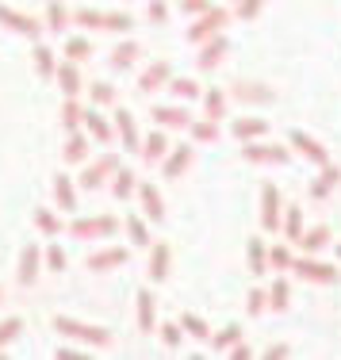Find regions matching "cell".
<instances>
[{
    "mask_svg": "<svg viewBox=\"0 0 341 360\" xmlns=\"http://www.w3.org/2000/svg\"><path fill=\"white\" fill-rule=\"evenodd\" d=\"M261 8V0H242V8H238V15H245V20H250L253 12H257Z\"/></svg>",
    "mask_w": 341,
    "mask_h": 360,
    "instance_id": "obj_50",
    "label": "cell"
},
{
    "mask_svg": "<svg viewBox=\"0 0 341 360\" xmlns=\"http://www.w3.org/2000/svg\"><path fill=\"white\" fill-rule=\"evenodd\" d=\"M295 272H300L303 280H319V284H334L337 272L330 269V264H314V261H295Z\"/></svg>",
    "mask_w": 341,
    "mask_h": 360,
    "instance_id": "obj_2",
    "label": "cell"
},
{
    "mask_svg": "<svg viewBox=\"0 0 341 360\" xmlns=\"http://www.w3.org/2000/svg\"><path fill=\"white\" fill-rule=\"evenodd\" d=\"M223 50H226V39H215V42H211V46L200 54V65H203V70H211V65L219 62V54H223Z\"/></svg>",
    "mask_w": 341,
    "mask_h": 360,
    "instance_id": "obj_28",
    "label": "cell"
},
{
    "mask_svg": "<svg viewBox=\"0 0 341 360\" xmlns=\"http://www.w3.org/2000/svg\"><path fill=\"white\" fill-rule=\"evenodd\" d=\"M77 238H92V234H115V219H96V222H73Z\"/></svg>",
    "mask_w": 341,
    "mask_h": 360,
    "instance_id": "obj_7",
    "label": "cell"
},
{
    "mask_svg": "<svg viewBox=\"0 0 341 360\" xmlns=\"http://www.w3.org/2000/svg\"><path fill=\"white\" fill-rule=\"evenodd\" d=\"M337 257H341V245H337Z\"/></svg>",
    "mask_w": 341,
    "mask_h": 360,
    "instance_id": "obj_55",
    "label": "cell"
},
{
    "mask_svg": "<svg viewBox=\"0 0 341 360\" xmlns=\"http://www.w3.org/2000/svg\"><path fill=\"white\" fill-rule=\"evenodd\" d=\"M300 230H303V215H300V211H288V238H300Z\"/></svg>",
    "mask_w": 341,
    "mask_h": 360,
    "instance_id": "obj_46",
    "label": "cell"
},
{
    "mask_svg": "<svg viewBox=\"0 0 341 360\" xmlns=\"http://www.w3.org/2000/svg\"><path fill=\"white\" fill-rule=\"evenodd\" d=\"M188 161H192V146H176V153L165 161V176H176Z\"/></svg>",
    "mask_w": 341,
    "mask_h": 360,
    "instance_id": "obj_19",
    "label": "cell"
},
{
    "mask_svg": "<svg viewBox=\"0 0 341 360\" xmlns=\"http://www.w3.org/2000/svg\"><path fill=\"white\" fill-rule=\"evenodd\" d=\"M54 192H58V203H62V211H73V180L70 176H58L54 180Z\"/></svg>",
    "mask_w": 341,
    "mask_h": 360,
    "instance_id": "obj_20",
    "label": "cell"
},
{
    "mask_svg": "<svg viewBox=\"0 0 341 360\" xmlns=\"http://www.w3.org/2000/svg\"><path fill=\"white\" fill-rule=\"evenodd\" d=\"M207 8V0H184V12H203Z\"/></svg>",
    "mask_w": 341,
    "mask_h": 360,
    "instance_id": "obj_53",
    "label": "cell"
},
{
    "mask_svg": "<svg viewBox=\"0 0 341 360\" xmlns=\"http://www.w3.org/2000/svg\"><path fill=\"white\" fill-rule=\"evenodd\" d=\"M127 261V250H104V253H96L89 261V269L92 272H104V269H115V264H123Z\"/></svg>",
    "mask_w": 341,
    "mask_h": 360,
    "instance_id": "obj_11",
    "label": "cell"
},
{
    "mask_svg": "<svg viewBox=\"0 0 341 360\" xmlns=\"http://www.w3.org/2000/svg\"><path fill=\"white\" fill-rule=\"evenodd\" d=\"M46 264H50L54 272H62V269H65V253L58 250V245H50V250H46Z\"/></svg>",
    "mask_w": 341,
    "mask_h": 360,
    "instance_id": "obj_45",
    "label": "cell"
},
{
    "mask_svg": "<svg viewBox=\"0 0 341 360\" xmlns=\"http://www.w3.org/2000/svg\"><path fill=\"white\" fill-rule=\"evenodd\" d=\"M261 307H265V295L253 291V295H250V314H261Z\"/></svg>",
    "mask_w": 341,
    "mask_h": 360,
    "instance_id": "obj_51",
    "label": "cell"
},
{
    "mask_svg": "<svg viewBox=\"0 0 341 360\" xmlns=\"http://www.w3.org/2000/svg\"><path fill=\"white\" fill-rule=\"evenodd\" d=\"M81 123L92 131V139H96V142H112V123H108V119L100 115V111H84Z\"/></svg>",
    "mask_w": 341,
    "mask_h": 360,
    "instance_id": "obj_5",
    "label": "cell"
},
{
    "mask_svg": "<svg viewBox=\"0 0 341 360\" xmlns=\"http://www.w3.org/2000/svg\"><path fill=\"white\" fill-rule=\"evenodd\" d=\"M272 307H276V311H284V307H288V284H284V280L272 284Z\"/></svg>",
    "mask_w": 341,
    "mask_h": 360,
    "instance_id": "obj_43",
    "label": "cell"
},
{
    "mask_svg": "<svg viewBox=\"0 0 341 360\" xmlns=\"http://www.w3.org/2000/svg\"><path fill=\"white\" fill-rule=\"evenodd\" d=\"M161 341H165L169 349H176V345H181V326H173V322H169L165 330H161Z\"/></svg>",
    "mask_w": 341,
    "mask_h": 360,
    "instance_id": "obj_44",
    "label": "cell"
},
{
    "mask_svg": "<svg viewBox=\"0 0 341 360\" xmlns=\"http://www.w3.org/2000/svg\"><path fill=\"white\" fill-rule=\"evenodd\" d=\"M104 27L108 31H127V27H131V15H127V12H108L104 15Z\"/></svg>",
    "mask_w": 341,
    "mask_h": 360,
    "instance_id": "obj_33",
    "label": "cell"
},
{
    "mask_svg": "<svg viewBox=\"0 0 341 360\" xmlns=\"http://www.w3.org/2000/svg\"><path fill=\"white\" fill-rule=\"evenodd\" d=\"M245 158H250V161H276V165H284L288 153L280 150V146H245Z\"/></svg>",
    "mask_w": 341,
    "mask_h": 360,
    "instance_id": "obj_8",
    "label": "cell"
},
{
    "mask_svg": "<svg viewBox=\"0 0 341 360\" xmlns=\"http://www.w3.org/2000/svg\"><path fill=\"white\" fill-rule=\"evenodd\" d=\"M150 15H153V20H165V4H161V0H157V4L150 8Z\"/></svg>",
    "mask_w": 341,
    "mask_h": 360,
    "instance_id": "obj_54",
    "label": "cell"
},
{
    "mask_svg": "<svg viewBox=\"0 0 341 360\" xmlns=\"http://www.w3.org/2000/svg\"><path fill=\"white\" fill-rule=\"evenodd\" d=\"M39 276V245H23L20 253V284H35Z\"/></svg>",
    "mask_w": 341,
    "mask_h": 360,
    "instance_id": "obj_4",
    "label": "cell"
},
{
    "mask_svg": "<svg viewBox=\"0 0 341 360\" xmlns=\"http://www.w3.org/2000/svg\"><path fill=\"white\" fill-rule=\"evenodd\" d=\"M181 326L192 333V338H207V322H203V319H195V314H184Z\"/></svg>",
    "mask_w": 341,
    "mask_h": 360,
    "instance_id": "obj_34",
    "label": "cell"
},
{
    "mask_svg": "<svg viewBox=\"0 0 341 360\" xmlns=\"http://www.w3.org/2000/svg\"><path fill=\"white\" fill-rule=\"evenodd\" d=\"M65 54H70V62H84V58L92 54L89 39H70V42H65Z\"/></svg>",
    "mask_w": 341,
    "mask_h": 360,
    "instance_id": "obj_25",
    "label": "cell"
},
{
    "mask_svg": "<svg viewBox=\"0 0 341 360\" xmlns=\"http://www.w3.org/2000/svg\"><path fill=\"white\" fill-rule=\"evenodd\" d=\"M131 188H134V176L131 173H119L115 176V200H127V195H131Z\"/></svg>",
    "mask_w": 341,
    "mask_h": 360,
    "instance_id": "obj_39",
    "label": "cell"
},
{
    "mask_svg": "<svg viewBox=\"0 0 341 360\" xmlns=\"http://www.w3.org/2000/svg\"><path fill=\"white\" fill-rule=\"evenodd\" d=\"M115 127H119V134H123L127 150H139V131H134V115H131V111H119Z\"/></svg>",
    "mask_w": 341,
    "mask_h": 360,
    "instance_id": "obj_9",
    "label": "cell"
},
{
    "mask_svg": "<svg viewBox=\"0 0 341 360\" xmlns=\"http://www.w3.org/2000/svg\"><path fill=\"white\" fill-rule=\"evenodd\" d=\"M169 92H173V96H181V100H195V96H200V84L188 81V77H181V81L169 84Z\"/></svg>",
    "mask_w": 341,
    "mask_h": 360,
    "instance_id": "obj_24",
    "label": "cell"
},
{
    "mask_svg": "<svg viewBox=\"0 0 341 360\" xmlns=\"http://www.w3.org/2000/svg\"><path fill=\"white\" fill-rule=\"evenodd\" d=\"M20 330H23V319H4V322H0V349H4Z\"/></svg>",
    "mask_w": 341,
    "mask_h": 360,
    "instance_id": "obj_32",
    "label": "cell"
},
{
    "mask_svg": "<svg viewBox=\"0 0 341 360\" xmlns=\"http://www.w3.org/2000/svg\"><path fill=\"white\" fill-rule=\"evenodd\" d=\"M35 222H39L42 230H46V234H58V230H62V222H58L54 215H50V211H42V207L35 211Z\"/></svg>",
    "mask_w": 341,
    "mask_h": 360,
    "instance_id": "obj_36",
    "label": "cell"
},
{
    "mask_svg": "<svg viewBox=\"0 0 341 360\" xmlns=\"http://www.w3.org/2000/svg\"><path fill=\"white\" fill-rule=\"evenodd\" d=\"M276 200H280L276 188L265 184V226H269V230H276V226H280V211H276L280 203H276Z\"/></svg>",
    "mask_w": 341,
    "mask_h": 360,
    "instance_id": "obj_17",
    "label": "cell"
},
{
    "mask_svg": "<svg viewBox=\"0 0 341 360\" xmlns=\"http://www.w3.org/2000/svg\"><path fill=\"white\" fill-rule=\"evenodd\" d=\"M58 81H62V92H65V96H77V92H81V77H77V62L62 65V70H58Z\"/></svg>",
    "mask_w": 341,
    "mask_h": 360,
    "instance_id": "obj_15",
    "label": "cell"
},
{
    "mask_svg": "<svg viewBox=\"0 0 341 360\" xmlns=\"http://www.w3.org/2000/svg\"><path fill=\"white\" fill-rule=\"evenodd\" d=\"M223 23H226V15H223V12H211L207 20H203V23H195V27L188 31V39H192V42H200V39H207L215 27H223Z\"/></svg>",
    "mask_w": 341,
    "mask_h": 360,
    "instance_id": "obj_14",
    "label": "cell"
},
{
    "mask_svg": "<svg viewBox=\"0 0 341 360\" xmlns=\"http://www.w3.org/2000/svg\"><path fill=\"white\" fill-rule=\"evenodd\" d=\"M81 115H84V111L77 108V96H70V104H65V127H70V131H77V123H81Z\"/></svg>",
    "mask_w": 341,
    "mask_h": 360,
    "instance_id": "obj_40",
    "label": "cell"
},
{
    "mask_svg": "<svg viewBox=\"0 0 341 360\" xmlns=\"http://www.w3.org/2000/svg\"><path fill=\"white\" fill-rule=\"evenodd\" d=\"M134 54H139V46H134V42H123V46L115 50L112 54V62H115V70H127V65L134 62Z\"/></svg>",
    "mask_w": 341,
    "mask_h": 360,
    "instance_id": "obj_26",
    "label": "cell"
},
{
    "mask_svg": "<svg viewBox=\"0 0 341 360\" xmlns=\"http://www.w3.org/2000/svg\"><path fill=\"white\" fill-rule=\"evenodd\" d=\"M127 230H131V242H134V245H146V242H150V234H146V226H142L139 215L127 219Z\"/></svg>",
    "mask_w": 341,
    "mask_h": 360,
    "instance_id": "obj_31",
    "label": "cell"
},
{
    "mask_svg": "<svg viewBox=\"0 0 341 360\" xmlns=\"http://www.w3.org/2000/svg\"><path fill=\"white\" fill-rule=\"evenodd\" d=\"M250 261H253V272L261 276L265 272V245L261 242H250Z\"/></svg>",
    "mask_w": 341,
    "mask_h": 360,
    "instance_id": "obj_37",
    "label": "cell"
},
{
    "mask_svg": "<svg viewBox=\"0 0 341 360\" xmlns=\"http://www.w3.org/2000/svg\"><path fill=\"white\" fill-rule=\"evenodd\" d=\"M0 23H8L12 31H20V35H31V39H39V23L31 20V15H15V12H8V8H0Z\"/></svg>",
    "mask_w": 341,
    "mask_h": 360,
    "instance_id": "obj_3",
    "label": "cell"
},
{
    "mask_svg": "<svg viewBox=\"0 0 341 360\" xmlns=\"http://www.w3.org/2000/svg\"><path fill=\"white\" fill-rule=\"evenodd\" d=\"M84 158H89V139H84V134H73L70 146H65V161L77 165V161H84Z\"/></svg>",
    "mask_w": 341,
    "mask_h": 360,
    "instance_id": "obj_18",
    "label": "cell"
},
{
    "mask_svg": "<svg viewBox=\"0 0 341 360\" xmlns=\"http://www.w3.org/2000/svg\"><path fill=\"white\" fill-rule=\"evenodd\" d=\"M142 203H146V215L153 222L165 219V207H161V195H157V188H153V184H142Z\"/></svg>",
    "mask_w": 341,
    "mask_h": 360,
    "instance_id": "obj_12",
    "label": "cell"
},
{
    "mask_svg": "<svg viewBox=\"0 0 341 360\" xmlns=\"http://www.w3.org/2000/svg\"><path fill=\"white\" fill-rule=\"evenodd\" d=\"M46 23H50V31H62V23H65V8H62V4H50Z\"/></svg>",
    "mask_w": 341,
    "mask_h": 360,
    "instance_id": "obj_41",
    "label": "cell"
},
{
    "mask_svg": "<svg viewBox=\"0 0 341 360\" xmlns=\"http://www.w3.org/2000/svg\"><path fill=\"white\" fill-rule=\"evenodd\" d=\"M272 261H276L280 269H284V264H292V257H288V250H272Z\"/></svg>",
    "mask_w": 341,
    "mask_h": 360,
    "instance_id": "obj_52",
    "label": "cell"
},
{
    "mask_svg": "<svg viewBox=\"0 0 341 360\" xmlns=\"http://www.w3.org/2000/svg\"><path fill=\"white\" fill-rule=\"evenodd\" d=\"M165 77H169V65H165V62H157L153 70H146V77H142V92H153L161 81H165Z\"/></svg>",
    "mask_w": 341,
    "mask_h": 360,
    "instance_id": "obj_23",
    "label": "cell"
},
{
    "mask_svg": "<svg viewBox=\"0 0 341 360\" xmlns=\"http://www.w3.org/2000/svg\"><path fill=\"white\" fill-rule=\"evenodd\" d=\"M35 70H39L42 77L54 73V54H50V46H35Z\"/></svg>",
    "mask_w": 341,
    "mask_h": 360,
    "instance_id": "obj_27",
    "label": "cell"
},
{
    "mask_svg": "<svg viewBox=\"0 0 341 360\" xmlns=\"http://www.w3.org/2000/svg\"><path fill=\"white\" fill-rule=\"evenodd\" d=\"M238 338H242V330H238V326H226V330L215 338V349H226V345H234Z\"/></svg>",
    "mask_w": 341,
    "mask_h": 360,
    "instance_id": "obj_42",
    "label": "cell"
},
{
    "mask_svg": "<svg viewBox=\"0 0 341 360\" xmlns=\"http://www.w3.org/2000/svg\"><path fill=\"white\" fill-rule=\"evenodd\" d=\"M139 326H142V330H153V295H150V291H142V295H139Z\"/></svg>",
    "mask_w": 341,
    "mask_h": 360,
    "instance_id": "obj_21",
    "label": "cell"
},
{
    "mask_svg": "<svg viewBox=\"0 0 341 360\" xmlns=\"http://www.w3.org/2000/svg\"><path fill=\"white\" fill-rule=\"evenodd\" d=\"M77 23H84V27H100V23H104V15L84 8V12H77Z\"/></svg>",
    "mask_w": 341,
    "mask_h": 360,
    "instance_id": "obj_47",
    "label": "cell"
},
{
    "mask_svg": "<svg viewBox=\"0 0 341 360\" xmlns=\"http://www.w3.org/2000/svg\"><path fill=\"white\" fill-rule=\"evenodd\" d=\"M92 100H96V104H112V100H115V89H112V84H104V81L92 84Z\"/></svg>",
    "mask_w": 341,
    "mask_h": 360,
    "instance_id": "obj_38",
    "label": "cell"
},
{
    "mask_svg": "<svg viewBox=\"0 0 341 360\" xmlns=\"http://www.w3.org/2000/svg\"><path fill=\"white\" fill-rule=\"evenodd\" d=\"M269 123L265 119H242V123H234V134L238 139H253V134H265Z\"/></svg>",
    "mask_w": 341,
    "mask_h": 360,
    "instance_id": "obj_22",
    "label": "cell"
},
{
    "mask_svg": "<svg viewBox=\"0 0 341 360\" xmlns=\"http://www.w3.org/2000/svg\"><path fill=\"white\" fill-rule=\"evenodd\" d=\"M292 142L300 146V150H303V153H307V158H311V161H319V165H326V150H322V146L314 142V139H307L303 131H292Z\"/></svg>",
    "mask_w": 341,
    "mask_h": 360,
    "instance_id": "obj_10",
    "label": "cell"
},
{
    "mask_svg": "<svg viewBox=\"0 0 341 360\" xmlns=\"http://www.w3.org/2000/svg\"><path fill=\"white\" fill-rule=\"evenodd\" d=\"M153 119L161 127H188V111L181 108H153Z\"/></svg>",
    "mask_w": 341,
    "mask_h": 360,
    "instance_id": "obj_13",
    "label": "cell"
},
{
    "mask_svg": "<svg viewBox=\"0 0 341 360\" xmlns=\"http://www.w3.org/2000/svg\"><path fill=\"white\" fill-rule=\"evenodd\" d=\"M334 180H337V169H334V165H330V161H326V173H322V180H319V184L311 188V195H319V200H322V195H326L330 188H334Z\"/></svg>",
    "mask_w": 341,
    "mask_h": 360,
    "instance_id": "obj_30",
    "label": "cell"
},
{
    "mask_svg": "<svg viewBox=\"0 0 341 360\" xmlns=\"http://www.w3.org/2000/svg\"><path fill=\"white\" fill-rule=\"evenodd\" d=\"M115 165H119V161L112 158V153H108V158H100V161H96V165H92V169H89V173H84V176H81V184H84V188H96V184H100V180H104V176H108V173H115Z\"/></svg>",
    "mask_w": 341,
    "mask_h": 360,
    "instance_id": "obj_6",
    "label": "cell"
},
{
    "mask_svg": "<svg viewBox=\"0 0 341 360\" xmlns=\"http://www.w3.org/2000/svg\"><path fill=\"white\" fill-rule=\"evenodd\" d=\"M192 134H195V139H215V127H211V123H195Z\"/></svg>",
    "mask_w": 341,
    "mask_h": 360,
    "instance_id": "obj_49",
    "label": "cell"
},
{
    "mask_svg": "<svg viewBox=\"0 0 341 360\" xmlns=\"http://www.w3.org/2000/svg\"><path fill=\"white\" fill-rule=\"evenodd\" d=\"M54 326L62 333H70V338L84 341V345H96V349L112 345V333H108L104 326H89V322H73V319H54Z\"/></svg>",
    "mask_w": 341,
    "mask_h": 360,
    "instance_id": "obj_1",
    "label": "cell"
},
{
    "mask_svg": "<svg viewBox=\"0 0 341 360\" xmlns=\"http://www.w3.org/2000/svg\"><path fill=\"white\" fill-rule=\"evenodd\" d=\"M165 153V134H150L146 139V161H157Z\"/></svg>",
    "mask_w": 341,
    "mask_h": 360,
    "instance_id": "obj_35",
    "label": "cell"
},
{
    "mask_svg": "<svg viewBox=\"0 0 341 360\" xmlns=\"http://www.w3.org/2000/svg\"><path fill=\"white\" fill-rule=\"evenodd\" d=\"M150 276L153 280H165L169 276V245H157L150 257Z\"/></svg>",
    "mask_w": 341,
    "mask_h": 360,
    "instance_id": "obj_16",
    "label": "cell"
},
{
    "mask_svg": "<svg viewBox=\"0 0 341 360\" xmlns=\"http://www.w3.org/2000/svg\"><path fill=\"white\" fill-rule=\"evenodd\" d=\"M207 115L211 119L223 115V92H211V96H207Z\"/></svg>",
    "mask_w": 341,
    "mask_h": 360,
    "instance_id": "obj_48",
    "label": "cell"
},
{
    "mask_svg": "<svg viewBox=\"0 0 341 360\" xmlns=\"http://www.w3.org/2000/svg\"><path fill=\"white\" fill-rule=\"evenodd\" d=\"M326 238H330V230L326 226H314L311 234H303V250H322V245H326Z\"/></svg>",
    "mask_w": 341,
    "mask_h": 360,
    "instance_id": "obj_29",
    "label": "cell"
}]
</instances>
